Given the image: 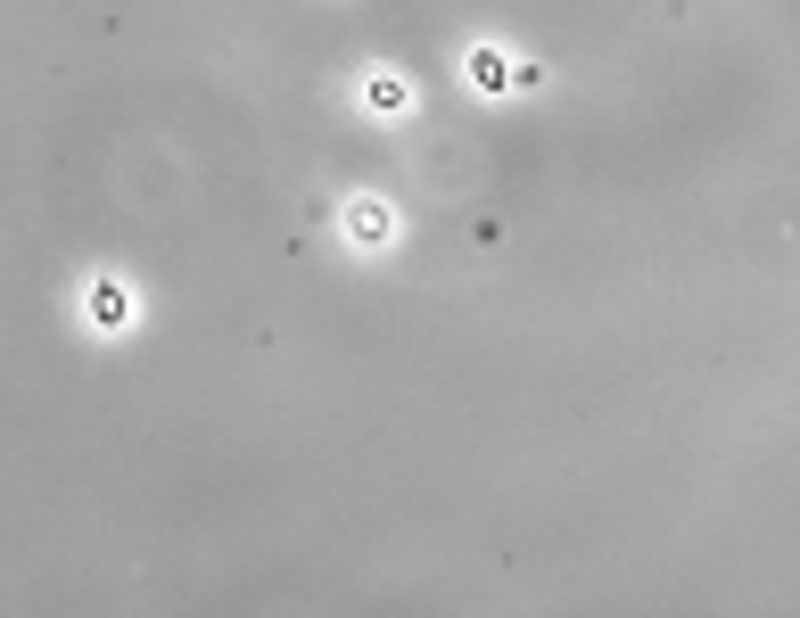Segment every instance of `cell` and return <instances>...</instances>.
I'll return each instance as SVG.
<instances>
[]
</instances>
